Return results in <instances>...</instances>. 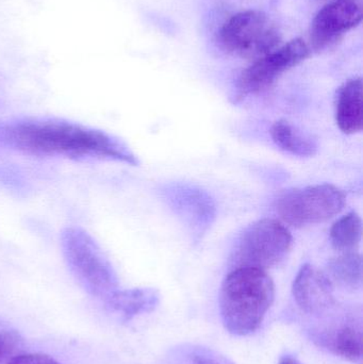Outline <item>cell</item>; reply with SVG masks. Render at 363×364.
Returning a JSON list of instances; mask_svg holds the SVG:
<instances>
[{
	"mask_svg": "<svg viewBox=\"0 0 363 364\" xmlns=\"http://www.w3.org/2000/svg\"><path fill=\"white\" fill-rule=\"evenodd\" d=\"M0 149L76 161L139 164L128 145L113 134L59 117H21L0 122Z\"/></svg>",
	"mask_w": 363,
	"mask_h": 364,
	"instance_id": "obj_1",
	"label": "cell"
},
{
	"mask_svg": "<svg viewBox=\"0 0 363 364\" xmlns=\"http://www.w3.org/2000/svg\"><path fill=\"white\" fill-rule=\"evenodd\" d=\"M274 299V282L266 271L251 267L232 269L220 293V310L226 331L241 337L255 333Z\"/></svg>",
	"mask_w": 363,
	"mask_h": 364,
	"instance_id": "obj_2",
	"label": "cell"
},
{
	"mask_svg": "<svg viewBox=\"0 0 363 364\" xmlns=\"http://www.w3.org/2000/svg\"><path fill=\"white\" fill-rule=\"evenodd\" d=\"M61 250L68 269L85 292L106 301L119 289V278L113 265L99 244L85 229H64Z\"/></svg>",
	"mask_w": 363,
	"mask_h": 364,
	"instance_id": "obj_3",
	"label": "cell"
},
{
	"mask_svg": "<svg viewBox=\"0 0 363 364\" xmlns=\"http://www.w3.org/2000/svg\"><path fill=\"white\" fill-rule=\"evenodd\" d=\"M292 247V235L287 227L273 218L249 225L237 241L232 252L234 269H262L277 267L286 260Z\"/></svg>",
	"mask_w": 363,
	"mask_h": 364,
	"instance_id": "obj_4",
	"label": "cell"
},
{
	"mask_svg": "<svg viewBox=\"0 0 363 364\" xmlns=\"http://www.w3.org/2000/svg\"><path fill=\"white\" fill-rule=\"evenodd\" d=\"M347 203L342 190L334 184L296 188L281 195L275 209L286 224L296 228L327 222L340 213Z\"/></svg>",
	"mask_w": 363,
	"mask_h": 364,
	"instance_id": "obj_5",
	"label": "cell"
},
{
	"mask_svg": "<svg viewBox=\"0 0 363 364\" xmlns=\"http://www.w3.org/2000/svg\"><path fill=\"white\" fill-rule=\"evenodd\" d=\"M281 34L260 11H243L230 17L219 32L222 48L246 59H259L279 47Z\"/></svg>",
	"mask_w": 363,
	"mask_h": 364,
	"instance_id": "obj_6",
	"label": "cell"
},
{
	"mask_svg": "<svg viewBox=\"0 0 363 364\" xmlns=\"http://www.w3.org/2000/svg\"><path fill=\"white\" fill-rule=\"evenodd\" d=\"M310 53V46L303 38H294L256 60L239 76L232 102L238 104L247 96L268 89L283 73L305 61Z\"/></svg>",
	"mask_w": 363,
	"mask_h": 364,
	"instance_id": "obj_7",
	"label": "cell"
},
{
	"mask_svg": "<svg viewBox=\"0 0 363 364\" xmlns=\"http://www.w3.org/2000/svg\"><path fill=\"white\" fill-rule=\"evenodd\" d=\"M362 0L328 2L313 18L310 28L311 50H323L338 42L350 30L362 23Z\"/></svg>",
	"mask_w": 363,
	"mask_h": 364,
	"instance_id": "obj_8",
	"label": "cell"
},
{
	"mask_svg": "<svg viewBox=\"0 0 363 364\" xmlns=\"http://www.w3.org/2000/svg\"><path fill=\"white\" fill-rule=\"evenodd\" d=\"M335 286L324 272L311 264L303 265L292 286L298 307L309 314H322L335 304Z\"/></svg>",
	"mask_w": 363,
	"mask_h": 364,
	"instance_id": "obj_9",
	"label": "cell"
},
{
	"mask_svg": "<svg viewBox=\"0 0 363 364\" xmlns=\"http://www.w3.org/2000/svg\"><path fill=\"white\" fill-rule=\"evenodd\" d=\"M336 122L343 134H354L363 128V83L362 78L352 79L338 90Z\"/></svg>",
	"mask_w": 363,
	"mask_h": 364,
	"instance_id": "obj_10",
	"label": "cell"
},
{
	"mask_svg": "<svg viewBox=\"0 0 363 364\" xmlns=\"http://www.w3.org/2000/svg\"><path fill=\"white\" fill-rule=\"evenodd\" d=\"M104 301L112 311L119 314L127 322L140 314L153 312L159 305L160 295L151 288L117 289Z\"/></svg>",
	"mask_w": 363,
	"mask_h": 364,
	"instance_id": "obj_11",
	"label": "cell"
},
{
	"mask_svg": "<svg viewBox=\"0 0 363 364\" xmlns=\"http://www.w3.org/2000/svg\"><path fill=\"white\" fill-rule=\"evenodd\" d=\"M271 136L281 151L298 157H313L319 149L317 141L310 134L298 129L287 119H279L273 124Z\"/></svg>",
	"mask_w": 363,
	"mask_h": 364,
	"instance_id": "obj_12",
	"label": "cell"
},
{
	"mask_svg": "<svg viewBox=\"0 0 363 364\" xmlns=\"http://www.w3.org/2000/svg\"><path fill=\"white\" fill-rule=\"evenodd\" d=\"M319 341L322 346L345 360L357 363L362 359V333L360 329L351 325H345L324 333Z\"/></svg>",
	"mask_w": 363,
	"mask_h": 364,
	"instance_id": "obj_13",
	"label": "cell"
},
{
	"mask_svg": "<svg viewBox=\"0 0 363 364\" xmlns=\"http://www.w3.org/2000/svg\"><path fill=\"white\" fill-rule=\"evenodd\" d=\"M326 275L332 284L356 290L362 284L363 262L362 255L355 252H342L328 262Z\"/></svg>",
	"mask_w": 363,
	"mask_h": 364,
	"instance_id": "obj_14",
	"label": "cell"
},
{
	"mask_svg": "<svg viewBox=\"0 0 363 364\" xmlns=\"http://www.w3.org/2000/svg\"><path fill=\"white\" fill-rule=\"evenodd\" d=\"M362 218L354 211L336 220L330 229L332 247L340 252H355L362 242Z\"/></svg>",
	"mask_w": 363,
	"mask_h": 364,
	"instance_id": "obj_15",
	"label": "cell"
},
{
	"mask_svg": "<svg viewBox=\"0 0 363 364\" xmlns=\"http://www.w3.org/2000/svg\"><path fill=\"white\" fill-rule=\"evenodd\" d=\"M190 358L194 364H234L221 353L208 348H194Z\"/></svg>",
	"mask_w": 363,
	"mask_h": 364,
	"instance_id": "obj_16",
	"label": "cell"
},
{
	"mask_svg": "<svg viewBox=\"0 0 363 364\" xmlns=\"http://www.w3.org/2000/svg\"><path fill=\"white\" fill-rule=\"evenodd\" d=\"M6 364H61L48 355L29 353L13 357Z\"/></svg>",
	"mask_w": 363,
	"mask_h": 364,
	"instance_id": "obj_17",
	"label": "cell"
},
{
	"mask_svg": "<svg viewBox=\"0 0 363 364\" xmlns=\"http://www.w3.org/2000/svg\"><path fill=\"white\" fill-rule=\"evenodd\" d=\"M17 338L13 333H0V363L14 350Z\"/></svg>",
	"mask_w": 363,
	"mask_h": 364,
	"instance_id": "obj_18",
	"label": "cell"
},
{
	"mask_svg": "<svg viewBox=\"0 0 363 364\" xmlns=\"http://www.w3.org/2000/svg\"><path fill=\"white\" fill-rule=\"evenodd\" d=\"M279 364H302L298 359L293 358L291 356H285L281 359L279 361Z\"/></svg>",
	"mask_w": 363,
	"mask_h": 364,
	"instance_id": "obj_19",
	"label": "cell"
},
{
	"mask_svg": "<svg viewBox=\"0 0 363 364\" xmlns=\"http://www.w3.org/2000/svg\"><path fill=\"white\" fill-rule=\"evenodd\" d=\"M318 1H326L328 4V2L334 1V0H318Z\"/></svg>",
	"mask_w": 363,
	"mask_h": 364,
	"instance_id": "obj_20",
	"label": "cell"
}]
</instances>
